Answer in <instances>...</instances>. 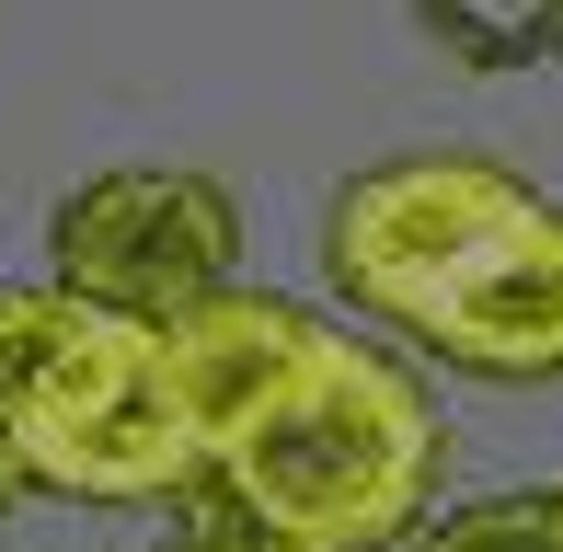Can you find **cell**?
<instances>
[{"instance_id":"obj_6","label":"cell","mask_w":563,"mask_h":552,"mask_svg":"<svg viewBox=\"0 0 563 552\" xmlns=\"http://www.w3.org/2000/svg\"><path fill=\"white\" fill-rule=\"evenodd\" d=\"M311 334H322V311H299V299H276V288H242V276L162 322V368H173V404L196 426V461H219V449L242 438L253 404L299 368ZM196 484H208V472H196Z\"/></svg>"},{"instance_id":"obj_2","label":"cell","mask_w":563,"mask_h":552,"mask_svg":"<svg viewBox=\"0 0 563 552\" xmlns=\"http://www.w3.org/2000/svg\"><path fill=\"white\" fill-rule=\"evenodd\" d=\"M0 449L23 495H81V507H162L208 472L162 368V322L92 311L58 276L0 288Z\"/></svg>"},{"instance_id":"obj_10","label":"cell","mask_w":563,"mask_h":552,"mask_svg":"<svg viewBox=\"0 0 563 552\" xmlns=\"http://www.w3.org/2000/svg\"><path fill=\"white\" fill-rule=\"evenodd\" d=\"M196 552H219V541H196Z\"/></svg>"},{"instance_id":"obj_8","label":"cell","mask_w":563,"mask_h":552,"mask_svg":"<svg viewBox=\"0 0 563 552\" xmlns=\"http://www.w3.org/2000/svg\"><path fill=\"white\" fill-rule=\"evenodd\" d=\"M426 552H563V484L552 495H483V507H449Z\"/></svg>"},{"instance_id":"obj_1","label":"cell","mask_w":563,"mask_h":552,"mask_svg":"<svg viewBox=\"0 0 563 552\" xmlns=\"http://www.w3.org/2000/svg\"><path fill=\"white\" fill-rule=\"evenodd\" d=\"M438 461H449V426L426 404V380L322 322L196 495L230 507L242 552H391L438 507Z\"/></svg>"},{"instance_id":"obj_4","label":"cell","mask_w":563,"mask_h":552,"mask_svg":"<svg viewBox=\"0 0 563 552\" xmlns=\"http://www.w3.org/2000/svg\"><path fill=\"white\" fill-rule=\"evenodd\" d=\"M391 334L438 345L472 380H563V208L518 196L506 219H483Z\"/></svg>"},{"instance_id":"obj_7","label":"cell","mask_w":563,"mask_h":552,"mask_svg":"<svg viewBox=\"0 0 563 552\" xmlns=\"http://www.w3.org/2000/svg\"><path fill=\"white\" fill-rule=\"evenodd\" d=\"M415 23L460 69H552L563 58V0H415Z\"/></svg>"},{"instance_id":"obj_3","label":"cell","mask_w":563,"mask_h":552,"mask_svg":"<svg viewBox=\"0 0 563 552\" xmlns=\"http://www.w3.org/2000/svg\"><path fill=\"white\" fill-rule=\"evenodd\" d=\"M46 276L81 288L92 311H126V322H173L185 299H208L242 276V208L185 162H126V173H92V185L58 196L46 219Z\"/></svg>"},{"instance_id":"obj_5","label":"cell","mask_w":563,"mask_h":552,"mask_svg":"<svg viewBox=\"0 0 563 552\" xmlns=\"http://www.w3.org/2000/svg\"><path fill=\"white\" fill-rule=\"evenodd\" d=\"M518 173L506 162H472V150H438V162H379L356 173V185L334 196V231H322V265H334L345 311H379L402 322L426 288H438V265L460 254V242L483 231V219L518 208Z\"/></svg>"},{"instance_id":"obj_9","label":"cell","mask_w":563,"mask_h":552,"mask_svg":"<svg viewBox=\"0 0 563 552\" xmlns=\"http://www.w3.org/2000/svg\"><path fill=\"white\" fill-rule=\"evenodd\" d=\"M12 495H23V472H12V449H0V518H12Z\"/></svg>"}]
</instances>
